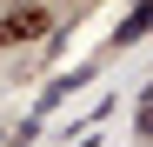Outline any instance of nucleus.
Returning a JSON list of instances; mask_svg holds the SVG:
<instances>
[{"mask_svg": "<svg viewBox=\"0 0 153 147\" xmlns=\"http://www.w3.org/2000/svg\"><path fill=\"white\" fill-rule=\"evenodd\" d=\"M87 80H93V67H73V74H60V80H53V94H47V107H53L60 94H73V87H87Z\"/></svg>", "mask_w": 153, "mask_h": 147, "instance_id": "1", "label": "nucleus"}, {"mask_svg": "<svg viewBox=\"0 0 153 147\" xmlns=\"http://www.w3.org/2000/svg\"><path fill=\"white\" fill-rule=\"evenodd\" d=\"M153 27V0H146V7H133V14H126V27H120V40H133V34H146Z\"/></svg>", "mask_w": 153, "mask_h": 147, "instance_id": "2", "label": "nucleus"}, {"mask_svg": "<svg viewBox=\"0 0 153 147\" xmlns=\"http://www.w3.org/2000/svg\"><path fill=\"white\" fill-rule=\"evenodd\" d=\"M0 147H7V127H0Z\"/></svg>", "mask_w": 153, "mask_h": 147, "instance_id": "3", "label": "nucleus"}]
</instances>
